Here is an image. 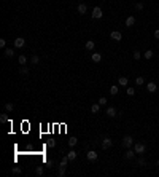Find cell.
Segmentation results:
<instances>
[{
  "mask_svg": "<svg viewBox=\"0 0 159 177\" xmlns=\"http://www.w3.org/2000/svg\"><path fill=\"white\" fill-rule=\"evenodd\" d=\"M127 94H129V96H134V94H135V89H134V88H127Z\"/></svg>",
  "mask_w": 159,
  "mask_h": 177,
  "instance_id": "d590c367",
  "label": "cell"
},
{
  "mask_svg": "<svg viewBox=\"0 0 159 177\" xmlns=\"http://www.w3.org/2000/svg\"><path fill=\"white\" fill-rule=\"evenodd\" d=\"M118 91H119V88H118L116 85H113V86L110 88V93H111V94H113V96H115V94H118Z\"/></svg>",
  "mask_w": 159,
  "mask_h": 177,
  "instance_id": "4316f807",
  "label": "cell"
},
{
  "mask_svg": "<svg viewBox=\"0 0 159 177\" xmlns=\"http://www.w3.org/2000/svg\"><path fill=\"white\" fill-rule=\"evenodd\" d=\"M127 83H129V78L127 77H119L118 78V85L119 86H127Z\"/></svg>",
  "mask_w": 159,
  "mask_h": 177,
  "instance_id": "ba28073f",
  "label": "cell"
},
{
  "mask_svg": "<svg viewBox=\"0 0 159 177\" xmlns=\"http://www.w3.org/2000/svg\"><path fill=\"white\" fill-rule=\"evenodd\" d=\"M140 58H142V54H140V51H134V59H135V61H138Z\"/></svg>",
  "mask_w": 159,
  "mask_h": 177,
  "instance_id": "d6a6232c",
  "label": "cell"
},
{
  "mask_svg": "<svg viewBox=\"0 0 159 177\" xmlns=\"http://www.w3.org/2000/svg\"><path fill=\"white\" fill-rule=\"evenodd\" d=\"M123 145L126 147V148H130L134 145V139H132V136H124L123 137Z\"/></svg>",
  "mask_w": 159,
  "mask_h": 177,
  "instance_id": "7a4b0ae2",
  "label": "cell"
},
{
  "mask_svg": "<svg viewBox=\"0 0 159 177\" xmlns=\"http://www.w3.org/2000/svg\"><path fill=\"white\" fill-rule=\"evenodd\" d=\"M57 175H59V177H64V175H65V167H59Z\"/></svg>",
  "mask_w": 159,
  "mask_h": 177,
  "instance_id": "1f68e13d",
  "label": "cell"
},
{
  "mask_svg": "<svg viewBox=\"0 0 159 177\" xmlns=\"http://www.w3.org/2000/svg\"><path fill=\"white\" fill-rule=\"evenodd\" d=\"M134 150H135V153H138V155H143L145 150H146V147H145V144L137 142V144H134Z\"/></svg>",
  "mask_w": 159,
  "mask_h": 177,
  "instance_id": "6da1fadb",
  "label": "cell"
},
{
  "mask_svg": "<svg viewBox=\"0 0 159 177\" xmlns=\"http://www.w3.org/2000/svg\"><path fill=\"white\" fill-rule=\"evenodd\" d=\"M91 112L92 113H99L100 112V104H92L91 105Z\"/></svg>",
  "mask_w": 159,
  "mask_h": 177,
  "instance_id": "ac0fdd59",
  "label": "cell"
},
{
  "mask_svg": "<svg viewBox=\"0 0 159 177\" xmlns=\"http://www.w3.org/2000/svg\"><path fill=\"white\" fill-rule=\"evenodd\" d=\"M13 109H14V105L11 104V102H6V104H5V110H6V112H11Z\"/></svg>",
  "mask_w": 159,
  "mask_h": 177,
  "instance_id": "83f0119b",
  "label": "cell"
},
{
  "mask_svg": "<svg viewBox=\"0 0 159 177\" xmlns=\"http://www.w3.org/2000/svg\"><path fill=\"white\" fill-rule=\"evenodd\" d=\"M135 85H137V86L145 85V78H143V77H135Z\"/></svg>",
  "mask_w": 159,
  "mask_h": 177,
  "instance_id": "d6986e66",
  "label": "cell"
},
{
  "mask_svg": "<svg viewBox=\"0 0 159 177\" xmlns=\"http://www.w3.org/2000/svg\"><path fill=\"white\" fill-rule=\"evenodd\" d=\"M43 172H45L43 166H38V167H37V169H35V174H37V175H43Z\"/></svg>",
  "mask_w": 159,
  "mask_h": 177,
  "instance_id": "f1b7e54d",
  "label": "cell"
},
{
  "mask_svg": "<svg viewBox=\"0 0 159 177\" xmlns=\"http://www.w3.org/2000/svg\"><path fill=\"white\" fill-rule=\"evenodd\" d=\"M135 10H138V11H142V10H143V3H142V2H138V3L135 5Z\"/></svg>",
  "mask_w": 159,
  "mask_h": 177,
  "instance_id": "836d02e7",
  "label": "cell"
},
{
  "mask_svg": "<svg viewBox=\"0 0 159 177\" xmlns=\"http://www.w3.org/2000/svg\"><path fill=\"white\" fill-rule=\"evenodd\" d=\"M86 158H88L89 161H96L97 158H99V153H97V152H94V150H89V152L86 153Z\"/></svg>",
  "mask_w": 159,
  "mask_h": 177,
  "instance_id": "5b68a950",
  "label": "cell"
},
{
  "mask_svg": "<svg viewBox=\"0 0 159 177\" xmlns=\"http://www.w3.org/2000/svg\"><path fill=\"white\" fill-rule=\"evenodd\" d=\"M67 156H69V160H70V161H73V160H77V156H78V153L75 152V150H70V152L67 153Z\"/></svg>",
  "mask_w": 159,
  "mask_h": 177,
  "instance_id": "2e32d148",
  "label": "cell"
},
{
  "mask_svg": "<svg viewBox=\"0 0 159 177\" xmlns=\"http://www.w3.org/2000/svg\"><path fill=\"white\" fill-rule=\"evenodd\" d=\"M3 51H5L6 58H13V56H14V50H11V48H5Z\"/></svg>",
  "mask_w": 159,
  "mask_h": 177,
  "instance_id": "e0dca14e",
  "label": "cell"
},
{
  "mask_svg": "<svg viewBox=\"0 0 159 177\" xmlns=\"http://www.w3.org/2000/svg\"><path fill=\"white\" fill-rule=\"evenodd\" d=\"M154 39H159V29L154 30Z\"/></svg>",
  "mask_w": 159,
  "mask_h": 177,
  "instance_id": "ab89813d",
  "label": "cell"
},
{
  "mask_svg": "<svg viewBox=\"0 0 159 177\" xmlns=\"http://www.w3.org/2000/svg\"><path fill=\"white\" fill-rule=\"evenodd\" d=\"M110 39H111V40H115V42H119L121 39H123V35H121L119 30H113V32L110 34Z\"/></svg>",
  "mask_w": 159,
  "mask_h": 177,
  "instance_id": "8992f818",
  "label": "cell"
},
{
  "mask_svg": "<svg viewBox=\"0 0 159 177\" xmlns=\"http://www.w3.org/2000/svg\"><path fill=\"white\" fill-rule=\"evenodd\" d=\"M145 158H138V166H145Z\"/></svg>",
  "mask_w": 159,
  "mask_h": 177,
  "instance_id": "74e56055",
  "label": "cell"
},
{
  "mask_svg": "<svg viewBox=\"0 0 159 177\" xmlns=\"http://www.w3.org/2000/svg\"><path fill=\"white\" fill-rule=\"evenodd\" d=\"M146 89H148L149 93H154V91L157 89V85H156V83H154V81H149V83H148V85H146Z\"/></svg>",
  "mask_w": 159,
  "mask_h": 177,
  "instance_id": "9c48e42d",
  "label": "cell"
},
{
  "mask_svg": "<svg viewBox=\"0 0 159 177\" xmlns=\"http://www.w3.org/2000/svg\"><path fill=\"white\" fill-rule=\"evenodd\" d=\"M6 121H8L6 113H2V115H0V123H6Z\"/></svg>",
  "mask_w": 159,
  "mask_h": 177,
  "instance_id": "4dcf8cb0",
  "label": "cell"
},
{
  "mask_svg": "<svg viewBox=\"0 0 159 177\" xmlns=\"http://www.w3.org/2000/svg\"><path fill=\"white\" fill-rule=\"evenodd\" d=\"M143 58H145V59H151V58H153V51H151V50L145 51V53H143Z\"/></svg>",
  "mask_w": 159,
  "mask_h": 177,
  "instance_id": "603a6c76",
  "label": "cell"
},
{
  "mask_svg": "<svg viewBox=\"0 0 159 177\" xmlns=\"http://www.w3.org/2000/svg\"><path fill=\"white\" fill-rule=\"evenodd\" d=\"M102 16H104L102 10H100L99 6H94V10H92V18H94V19H100Z\"/></svg>",
  "mask_w": 159,
  "mask_h": 177,
  "instance_id": "277c9868",
  "label": "cell"
},
{
  "mask_svg": "<svg viewBox=\"0 0 159 177\" xmlns=\"http://www.w3.org/2000/svg\"><path fill=\"white\" fill-rule=\"evenodd\" d=\"M94 48H96V43L92 42V40H88V42H86V50H88V51H92Z\"/></svg>",
  "mask_w": 159,
  "mask_h": 177,
  "instance_id": "5bb4252c",
  "label": "cell"
},
{
  "mask_svg": "<svg viewBox=\"0 0 159 177\" xmlns=\"http://www.w3.org/2000/svg\"><path fill=\"white\" fill-rule=\"evenodd\" d=\"M157 167H159V160H157Z\"/></svg>",
  "mask_w": 159,
  "mask_h": 177,
  "instance_id": "60d3db41",
  "label": "cell"
},
{
  "mask_svg": "<svg viewBox=\"0 0 159 177\" xmlns=\"http://www.w3.org/2000/svg\"><path fill=\"white\" fill-rule=\"evenodd\" d=\"M99 104L100 105H107V97H100L99 99Z\"/></svg>",
  "mask_w": 159,
  "mask_h": 177,
  "instance_id": "e575fe53",
  "label": "cell"
},
{
  "mask_svg": "<svg viewBox=\"0 0 159 177\" xmlns=\"http://www.w3.org/2000/svg\"><path fill=\"white\" fill-rule=\"evenodd\" d=\"M135 24V18L134 16H129L127 19H126V27H132Z\"/></svg>",
  "mask_w": 159,
  "mask_h": 177,
  "instance_id": "4fadbf2b",
  "label": "cell"
},
{
  "mask_svg": "<svg viewBox=\"0 0 159 177\" xmlns=\"http://www.w3.org/2000/svg\"><path fill=\"white\" fill-rule=\"evenodd\" d=\"M46 166H48V167H53V161H51V160H46Z\"/></svg>",
  "mask_w": 159,
  "mask_h": 177,
  "instance_id": "f35d334b",
  "label": "cell"
},
{
  "mask_svg": "<svg viewBox=\"0 0 159 177\" xmlns=\"http://www.w3.org/2000/svg\"><path fill=\"white\" fill-rule=\"evenodd\" d=\"M46 145H48L49 148H53V147H56V141H54V139H49V141L46 142Z\"/></svg>",
  "mask_w": 159,
  "mask_h": 177,
  "instance_id": "f546056e",
  "label": "cell"
},
{
  "mask_svg": "<svg viewBox=\"0 0 159 177\" xmlns=\"http://www.w3.org/2000/svg\"><path fill=\"white\" fill-rule=\"evenodd\" d=\"M134 156H135V150H130V148H127V150H126V158H127V160H132Z\"/></svg>",
  "mask_w": 159,
  "mask_h": 177,
  "instance_id": "9a60e30c",
  "label": "cell"
},
{
  "mask_svg": "<svg viewBox=\"0 0 159 177\" xmlns=\"http://www.w3.org/2000/svg\"><path fill=\"white\" fill-rule=\"evenodd\" d=\"M91 59H92V62H100L102 61V54L100 53H92Z\"/></svg>",
  "mask_w": 159,
  "mask_h": 177,
  "instance_id": "8fae6325",
  "label": "cell"
},
{
  "mask_svg": "<svg viewBox=\"0 0 159 177\" xmlns=\"http://www.w3.org/2000/svg\"><path fill=\"white\" fill-rule=\"evenodd\" d=\"M30 62H32V64H38V62H40V58H38L37 54H34L32 58H30Z\"/></svg>",
  "mask_w": 159,
  "mask_h": 177,
  "instance_id": "484cf974",
  "label": "cell"
},
{
  "mask_svg": "<svg viewBox=\"0 0 159 177\" xmlns=\"http://www.w3.org/2000/svg\"><path fill=\"white\" fill-rule=\"evenodd\" d=\"M24 45H26V40L22 39V37H18V39H14V48H22Z\"/></svg>",
  "mask_w": 159,
  "mask_h": 177,
  "instance_id": "52a82bcc",
  "label": "cell"
},
{
  "mask_svg": "<svg viewBox=\"0 0 159 177\" xmlns=\"http://www.w3.org/2000/svg\"><path fill=\"white\" fill-rule=\"evenodd\" d=\"M19 73H21V75H27V73H29V69H27L26 66H21V69H19Z\"/></svg>",
  "mask_w": 159,
  "mask_h": 177,
  "instance_id": "d4e9b609",
  "label": "cell"
},
{
  "mask_svg": "<svg viewBox=\"0 0 159 177\" xmlns=\"http://www.w3.org/2000/svg\"><path fill=\"white\" fill-rule=\"evenodd\" d=\"M157 16H159V10H157Z\"/></svg>",
  "mask_w": 159,
  "mask_h": 177,
  "instance_id": "b9f144b4",
  "label": "cell"
},
{
  "mask_svg": "<svg viewBox=\"0 0 159 177\" xmlns=\"http://www.w3.org/2000/svg\"><path fill=\"white\" fill-rule=\"evenodd\" d=\"M107 115H108L110 118H115V117H116V109H115V107H108V109H107Z\"/></svg>",
  "mask_w": 159,
  "mask_h": 177,
  "instance_id": "7c38bea8",
  "label": "cell"
},
{
  "mask_svg": "<svg viewBox=\"0 0 159 177\" xmlns=\"http://www.w3.org/2000/svg\"><path fill=\"white\" fill-rule=\"evenodd\" d=\"M86 10H88V5L86 3H80L78 5V13L80 14H86Z\"/></svg>",
  "mask_w": 159,
  "mask_h": 177,
  "instance_id": "30bf717a",
  "label": "cell"
},
{
  "mask_svg": "<svg viewBox=\"0 0 159 177\" xmlns=\"http://www.w3.org/2000/svg\"><path fill=\"white\" fill-rule=\"evenodd\" d=\"M111 145H113V141H111L110 137H104V141H102V148H104V150H108Z\"/></svg>",
  "mask_w": 159,
  "mask_h": 177,
  "instance_id": "3957f363",
  "label": "cell"
},
{
  "mask_svg": "<svg viewBox=\"0 0 159 177\" xmlns=\"http://www.w3.org/2000/svg\"><path fill=\"white\" fill-rule=\"evenodd\" d=\"M69 161H70V160H69V156H67V155H65V156H62V160H61V166H59V167H65Z\"/></svg>",
  "mask_w": 159,
  "mask_h": 177,
  "instance_id": "ffe728a7",
  "label": "cell"
},
{
  "mask_svg": "<svg viewBox=\"0 0 159 177\" xmlns=\"http://www.w3.org/2000/svg\"><path fill=\"white\" fill-rule=\"evenodd\" d=\"M18 61H19V64H21V66H24V64L27 62V58H26V56H24V54H21V56H19V58H18Z\"/></svg>",
  "mask_w": 159,
  "mask_h": 177,
  "instance_id": "cb8c5ba5",
  "label": "cell"
},
{
  "mask_svg": "<svg viewBox=\"0 0 159 177\" xmlns=\"http://www.w3.org/2000/svg\"><path fill=\"white\" fill-rule=\"evenodd\" d=\"M11 172H13L14 175H19V174H22V169H21V167H18V166H14L13 169H11Z\"/></svg>",
  "mask_w": 159,
  "mask_h": 177,
  "instance_id": "7402d4cb",
  "label": "cell"
},
{
  "mask_svg": "<svg viewBox=\"0 0 159 177\" xmlns=\"http://www.w3.org/2000/svg\"><path fill=\"white\" fill-rule=\"evenodd\" d=\"M77 144H78V139H77V137H70V139H69V145H70L72 148L77 145Z\"/></svg>",
  "mask_w": 159,
  "mask_h": 177,
  "instance_id": "44dd1931",
  "label": "cell"
},
{
  "mask_svg": "<svg viewBox=\"0 0 159 177\" xmlns=\"http://www.w3.org/2000/svg\"><path fill=\"white\" fill-rule=\"evenodd\" d=\"M5 46H6V42H5V39H0V48H3V50H5Z\"/></svg>",
  "mask_w": 159,
  "mask_h": 177,
  "instance_id": "8d00e7d4",
  "label": "cell"
}]
</instances>
